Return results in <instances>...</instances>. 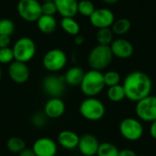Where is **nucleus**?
<instances>
[{
	"label": "nucleus",
	"instance_id": "nucleus-28",
	"mask_svg": "<svg viewBox=\"0 0 156 156\" xmlns=\"http://www.w3.org/2000/svg\"><path fill=\"white\" fill-rule=\"evenodd\" d=\"M95 11V5L90 0H80L78 3V13L83 16L90 17Z\"/></svg>",
	"mask_w": 156,
	"mask_h": 156
},
{
	"label": "nucleus",
	"instance_id": "nucleus-9",
	"mask_svg": "<svg viewBox=\"0 0 156 156\" xmlns=\"http://www.w3.org/2000/svg\"><path fill=\"white\" fill-rule=\"evenodd\" d=\"M67 55L62 49L52 48L44 55L42 64L48 71L55 73L63 69L67 65Z\"/></svg>",
	"mask_w": 156,
	"mask_h": 156
},
{
	"label": "nucleus",
	"instance_id": "nucleus-29",
	"mask_svg": "<svg viewBox=\"0 0 156 156\" xmlns=\"http://www.w3.org/2000/svg\"><path fill=\"white\" fill-rule=\"evenodd\" d=\"M16 26L9 18L0 19V36H11L15 32Z\"/></svg>",
	"mask_w": 156,
	"mask_h": 156
},
{
	"label": "nucleus",
	"instance_id": "nucleus-20",
	"mask_svg": "<svg viewBox=\"0 0 156 156\" xmlns=\"http://www.w3.org/2000/svg\"><path fill=\"white\" fill-rule=\"evenodd\" d=\"M38 29L44 34H51L57 28V20L53 16L42 15L37 21Z\"/></svg>",
	"mask_w": 156,
	"mask_h": 156
},
{
	"label": "nucleus",
	"instance_id": "nucleus-14",
	"mask_svg": "<svg viewBox=\"0 0 156 156\" xmlns=\"http://www.w3.org/2000/svg\"><path fill=\"white\" fill-rule=\"evenodd\" d=\"M100 144L101 143L95 135L85 133L82 136H80V142L77 148L82 156H94L97 154Z\"/></svg>",
	"mask_w": 156,
	"mask_h": 156
},
{
	"label": "nucleus",
	"instance_id": "nucleus-24",
	"mask_svg": "<svg viewBox=\"0 0 156 156\" xmlns=\"http://www.w3.org/2000/svg\"><path fill=\"white\" fill-rule=\"evenodd\" d=\"M6 148L12 154H18L19 153H21L23 150H25L27 148V144H26V142L22 138L13 136L7 140Z\"/></svg>",
	"mask_w": 156,
	"mask_h": 156
},
{
	"label": "nucleus",
	"instance_id": "nucleus-22",
	"mask_svg": "<svg viewBox=\"0 0 156 156\" xmlns=\"http://www.w3.org/2000/svg\"><path fill=\"white\" fill-rule=\"evenodd\" d=\"M107 98L109 99V101H111L112 102H115V103L121 102L123 100H125L126 94H125L122 85L119 84L116 86L109 87L107 90Z\"/></svg>",
	"mask_w": 156,
	"mask_h": 156
},
{
	"label": "nucleus",
	"instance_id": "nucleus-37",
	"mask_svg": "<svg viewBox=\"0 0 156 156\" xmlns=\"http://www.w3.org/2000/svg\"><path fill=\"white\" fill-rule=\"evenodd\" d=\"M84 41H85V38H84V37L82 36V35H77V36H75V37H74V42H75V44L76 45H78V46H80V45H82L83 43H84Z\"/></svg>",
	"mask_w": 156,
	"mask_h": 156
},
{
	"label": "nucleus",
	"instance_id": "nucleus-35",
	"mask_svg": "<svg viewBox=\"0 0 156 156\" xmlns=\"http://www.w3.org/2000/svg\"><path fill=\"white\" fill-rule=\"evenodd\" d=\"M149 133L154 140H156V120L151 122L149 127Z\"/></svg>",
	"mask_w": 156,
	"mask_h": 156
},
{
	"label": "nucleus",
	"instance_id": "nucleus-21",
	"mask_svg": "<svg viewBox=\"0 0 156 156\" xmlns=\"http://www.w3.org/2000/svg\"><path fill=\"white\" fill-rule=\"evenodd\" d=\"M60 27L66 33L71 36H77L80 31V24L73 17H62Z\"/></svg>",
	"mask_w": 156,
	"mask_h": 156
},
{
	"label": "nucleus",
	"instance_id": "nucleus-3",
	"mask_svg": "<svg viewBox=\"0 0 156 156\" xmlns=\"http://www.w3.org/2000/svg\"><path fill=\"white\" fill-rule=\"evenodd\" d=\"M79 112L85 120L90 122H98L105 116L106 107L98 98L87 97L80 102Z\"/></svg>",
	"mask_w": 156,
	"mask_h": 156
},
{
	"label": "nucleus",
	"instance_id": "nucleus-17",
	"mask_svg": "<svg viewBox=\"0 0 156 156\" xmlns=\"http://www.w3.org/2000/svg\"><path fill=\"white\" fill-rule=\"evenodd\" d=\"M80 136L77 133L70 130L61 131L57 137V144L63 149L71 151L78 147Z\"/></svg>",
	"mask_w": 156,
	"mask_h": 156
},
{
	"label": "nucleus",
	"instance_id": "nucleus-13",
	"mask_svg": "<svg viewBox=\"0 0 156 156\" xmlns=\"http://www.w3.org/2000/svg\"><path fill=\"white\" fill-rule=\"evenodd\" d=\"M8 75L13 82L16 84H24L29 79L30 70L27 63L14 60L12 63L9 64Z\"/></svg>",
	"mask_w": 156,
	"mask_h": 156
},
{
	"label": "nucleus",
	"instance_id": "nucleus-31",
	"mask_svg": "<svg viewBox=\"0 0 156 156\" xmlns=\"http://www.w3.org/2000/svg\"><path fill=\"white\" fill-rule=\"evenodd\" d=\"M47 119L48 117L45 115L44 112H37L32 116L31 122L36 128H43L47 124V121H48Z\"/></svg>",
	"mask_w": 156,
	"mask_h": 156
},
{
	"label": "nucleus",
	"instance_id": "nucleus-5",
	"mask_svg": "<svg viewBox=\"0 0 156 156\" xmlns=\"http://www.w3.org/2000/svg\"><path fill=\"white\" fill-rule=\"evenodd\" d=\"M119 132L123 139L129 142H137L141 140L144 134V127L143 122L138 118L126 117L122 119L119 124Z\"/></svg>",
	"mask_w": 156,
	"mask_h": 156
},
{
	"label": "nucleus",
	"instance_id": "nucleus-40",
	"mask_svg": "<svg viewBox=\"0 0 156 156\" xmlns=\"http://www.w3.org/2000/svg\"><path fill=\"white\" fill-rule=\"evenodd\" d=\"M137 156H148V155H145V154H141V155H137Z\"/></svg>",
	"mask_w": 156,
	"mask_h": 156
},
{
	"label": "nucleus",
	"instance_id": "nucleus-16",
	"mask_svg": "<svg viewBox=\"0 0 156 156\" xmlns=\"http://www.w3.org/2000/svg\"><path fill=\"white\" fill-rule=\"evenodd\" d=\"M66 111V105L61 98H50L44 106L43 112L48 119H58Z\"/></svg>",
	"mask_w": 156,
	"mask_h": 156
},
{
	"label": "nucleus",
	"instance_id": "nucleus-1",
	"mask_svg": "<svg viewBox=\"0 0 156 156\" xmlns=\"http://www.w3.org/2000/svg\"><path fill=\"white\" fill-rule=\"evenodd\" d=\"M126 99L133 102H137L152 94L153 81L148 74L144 71L135 70L130 72L123 80Z\"/></svg>",
	"mask_w": 156,
	"mask_h": 156
},
{
	"label": "nucleus",
	"instance_id": "nucleus-41",
	"mask_svg": "<svg viewBox=\"0 0 156 156\" xmlns=\"http://www.w3.org/2000/svg\"><path fill=\"white\" fill-rule=\"evenodd\" d=\"M0 1H3V0H0Z\"/></svg>",
	"mask_w": 156,
	"mask_h": 156
},
{
	"label": "nucleus",
	"instance_id": "nucleus-8",
	"mask_svg": "<svg viewBox=\"0 0 156 156\" xmlns=\"http://www.w3.org/2000/svg\"><path fill=\"white\" fill-rule=\"evenodd\" d=\"M43 91L50 98H61L66 90V81L64 76L50 74L46 76L41 83Z\"/></svg>",
	"mask_w": 156,
	"mask_h": 156
},
{
	"label": "nucleus",
	"instance_id": "nucleus-12",
	"mask_svg": "<svg viewBox=\"0 0 156 156\" xmlns=\"http://www.w3.org/2000/svg\"><path fill=\"white\" fill-rule=\"evenodd\" d=\"M90 24L97 28H106L111 27L115 21L114 14L112 10L108 8H99L95 9L93 14L90 16Z\"/></svg>",
	"mask_w": 156,
	"mask_h": 156
},
{
	"label": "nucleus",
	"instance_id": "nucleus-39",
	"mask_svg": "<svg viewBox=\"0 0 156 156\" xmlns=\"http://www.w3.org/2000/svg\"><path fill=\"white\" fill-rule=\"evenodd\" d=\"M1 78H2V69L0 68V80H1Z\"/></svg>",
	"mask_w": 156,
	"mask_h": 156
},
{
	"label": "nucleus",
	"instance_id": "nucleus-15",
	"mask_svg": "<svg viewBox=\"0 0 156 156\" xmlns=\"http://www.w3.org/2000/svg\"><path fill=\"white\" fill-rule=\"evenodd\" d=\"M110 48L113 57L122 59H126L131 58L134 51L133 44L129 40L124 38L114 39L112 43L110 45Z\"/></svg>",
	"mask_w": 156,
	"mask_h": 156
},
{
	"label": "nucleus",
	"instance_id": "nucleus-42",
	"mask_svg": "<svg viewBox=\"0 0 156 156\" xmlns=\"http://www.w3.org/2000/svg\"><path fill=\"white\" fill-rule=\"evenodd\" d=\"M94 156H96V155H94Z\"/></svg>",
	"mask_w": 156,
	"mask_h": 156
},
{
	"label": "nucleus",
	"instance_id": "nucleus-25",
	"mask_svg": "<svg viewBox=\"0 0 156 156\" xmlns=\"http://www.w3.org/2000/svg\"><path fill=\"white\" fill-rule=\"evenodd\" d=\"M113 32L111 27L106 28H100L96 35V39L98 42V45H103V46H110L113 39Z\"/></svg>",
	"mask_w": 156,
	"mask_h": 156
},
{
	"label": "nucleus",
	"instance_id": "nucleus-36",
	"mask_svg": "<svg viewBox=\"0 0 156 156\" xmlns=\"http://www.w3.org/2000/svg\"><path fill=\"white\" fill-rule=\"evenodd\" d=\"M18 156H36V154H34L31 148H26L25 150H23L21 153L18 154Z\"/></svg>",
	"mask_w": 156,
	"mask_h": 156
},
{
	"label": "nucleus",
	"instance_id": "nucleus-32",
	"mask_svg": "<svg viewBox=\"0 0 156 156\" xmlns=\"http://www.w3.org/2000/svg\"><path fill=\"white\" fill-rule=\"evenodd\" d=\"M41 10H42V15H47V16H53L58 13L57 6L55 5L54 0L53 1H46L43 4H41Z\"/></svg>",
	"mask_w": 156,
	"mask_h": 156
},
{
	"label": "nucleus",
	"instance_id": "nucleus-18",
	"mask_svg": "<svg viewBox=\"0 0 156 156\" xmlns=\"http://www.w3.org/2000/svg\"><path fill=\"white\" fill-rule=\"evenodd\" d=\"M58 13L62 17H74L78 14L77 0H54Z\"/></svg>",
	"mask_w": 156,
	"mask_h": 156
},
{
	"label": "nucleus",
	"instance_id": "nucleus-38",
	"mask_svg": "<svg viewBox=\"0 0 156 156\" xmlns=\"http://www.w3.org/2000/svg\"><path fill=\"white\" fill-rule=\"evenodd\" d=\"M101 1L106 3V4H108V5H113V4L117 3L119 0H101Z\"/></svg>",
	"mask_w": 156,
	"mask_h": 156
},
{
	"label": "nucleus",
	"instance_id": "nucleus-11",
	"mask_svg": "<svg viewBox=\"0 0 156 156\" xmlns=\"http://www.w3.org/2000/svg\"><path fill=\"white\" fill-rule=\"evenodd\" d=\"M36 156H56L58 153V144L48 137L37 139L31 147Z\"/></svg>",
	"mask_w": 156,
	"mask_h": 156
},
{
	"label": "nucleus",
	"instance_id": "nucleus-19",
	"mask_svg": "<svg viewBox=\"0 0 156 156\" xmlns=\"http://www.w3.org/2000/svg\"><path fill=\"white\" fill-rule=\"evenodd\" d=\"M84 74L85 72L80 67L73 66L69 68L64 75L66 84L69 86H72V87L80 86L84 77Z\"/></svg>",
	"mask_w": 156,
	"mask_h": 156
},
{
	"label": "nucleus",
	"instance_id": "nucleus-23",
	"mask_svg": "<svg viewBox=\"0 0 156 156\" xmlns=\"http://www.w3.org/2000/svg\"><path fill=\"white\" fill-rule=\"evenodd\" d=\"M131 27H132L131 21L127 18H119L115 20L112 26L111 27L113 34L118 35V36H122V35L128 33Z\"/></svg>",
	"mask_w": 156,
	"mask_h": 156
},
{
	"label": "nucleus",
	"instance_id": "nucleus-27",
	"mask_svg": "<svg viewBox=\"0 0 156 156\" xmlns=\"http://www.w3.org/2000/svg\"><path fill=\"white\" fill-rule=\"evenodd\" d=\"M103 79L105 87H112L121 84L122 77L121 74L115 70H109L105 73H103Z\"/></svg>",
	"mask_w": 156,
	"mask_h": 156
},
{
	"label": "nucleus",
	"instance_id": "nucleus-4",
	"mask_svg": "<svg viewBox=\"0 0 156 156\" xmlns=\"http://www.w3.org/2000/svg\"><path fill=\"white\" fill-rule=\"evenodd\" d=\"M113 58L110 46L97 45L94 47L88 56V64L91 69L101 71L112 63Z\"/></svg>",
	"mask_w": 156,
	"mask_h": 156
},
{
	"label": "nucleus",
	"instance_id": "nucleus-30",
	"mask_svg": "<svg viewBox=\"0 0 156 156\" xmlns=\"http://www.w3.org/2000/svg\"><path fill=\"white\" fill-rule=\"evenodd\" d=\"M15 60L13 49L8 48H0V64H10Z\"/></svg>",
	"mask_w": 156,
	"mask_h": 156
},
{
	"label": "nucleus",
	"instance_id": "nucleus-7",
	"mask_svg": "<svg viewBox=\"0 0 156 156\" xmlns=\"http://www.w3.org/2000/svg\"><path fill=\"white\" fill-rule=\"evenodd\" d=\"M135 113L143 122H149L156 120V96L149 95L143 100L135 102Z\"/></svg>",
	"mask_w": 156,
	"mask_h": 156
},
{
	"label": "nucleus",
	"instance_id": "nucleus-34",
	"mask_svg": "<svg viewBox=\"0 0 156 156\" xmlns=\"http://www.w3.org/2000/svg\"><path fill=\"white\" fill-rule=\"evenodd\" d=\"M119 156H137V154L133 149L123 148L119 151Z\"/></svg>",
	"mask_w": 156,
	"mask_h": 156
},
{
	"label": "nucleus",
	"instance_id": "nucleus-26",
	"mask_svg": "<svg viewBox=\"0 0 156 156\" xmlns=\"http://www.w3.org/2000/svg\"><path fill=\"white\" fill-rule=\"evenodd\" d=\"M119 148L112 143H101L96 156H119Z\"/></svg>",
	"mask_w": 156,
	"mask_h": 156
},
{
	"label": "nucleus",
	"instance_id": "nucleus-10",
	"mask_svg": "<svg viewBox=\"0 0 156 156\" xmlns=\"http://www.w3.org/2000/svg\"><path fill=\"white\" fill-rule=\"evenodd\" d=\"M16 9L19 16L27 22H37L42 16L41 4L37 0H19Z\"/></svg>",
	"mask_w": 156,
	"mask_h": 156
},
{
	"label": "nucleus",
	"instance_id": "nucleus-2",
	"mask_svg": "<svg viewBox=\"0 0 156 156\" xmlns=\"http://www.w3.org/2000/svg\"><path fill=\"white\" fill-rule=\"evenodd\" d=\"M80 87L81 92L86 97L98 96L105 88L103 73L99 70L90 69L85 72Z\"/></svg>",
	"mask_w": 156,
	"mask_h": 156
},
{
	"label": "nucleus",
	"instance_id": "nucleus-33",
	"mask_svg": "<svg viewBox=\"0 0 156 156\" xmlns=\"http://www.w3.org/2000/svg\"><path fill=\"white\" fill-rule=\"evenodd\" d=\"M11 43V37L9 36H0V48H8Z\"/></svg>",
	"mask_w": 156,
	"mask_h": 156
},
{
	"label": "nucleus",
	"instance_id": "nucleus-6",
	"mask_svg": "<svg viewBox=\"0 0 156 156\" xmlns=\"http://www.w3.org/2000/svg\"><path fill=\"white\" fill-rule=\"evenodd\" d=\"M12 49L15 60L27 63L35 57L37 47L32 38L23 37L16 41Z\"/></svg>",
	"mask_w": 156,
	"mask_h": 156
}]
</instances>
